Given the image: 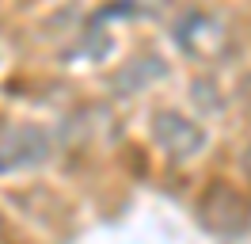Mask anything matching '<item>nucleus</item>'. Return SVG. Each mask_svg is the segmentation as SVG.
Returning a JSON list of instances; mask_svg holds the SVG:
<instances>
[{
  "mask_svg": "<svg viewBox=\"0 0 251 244\" xmlns=\"http://www.w3.org/2000/svg\"><path fill=\"white\" fill-rule=\"evenodd\" d=\"M46 156V134L34 130V126H23V130H12V134L0 141V168H19V164H34Z\"/></svg>",
  "mask_w": 251,
  "mask_h": 244,
  "instance_id": "1",
  "label": "nucleus"
},
{
  "mask_svg": "<svg viewBox=\"0 0 251 244\" xmlns=\"http://www.w3.org/2000/svg\"><path fill=\"white\" fill-rule=\"evenodd\" d=\"M152 137L175 156H190L194 149H202V141H205L202 130L190 126L187 119H179V115H160L156 126H152Z\"/></svg>",
  "mask_w": 251,
  "mask_h": 244,
  "instance_id": "2",
  "label": "nucleus"
},
{
  "mask_svg": "<svg viewBox=\"0 0 251 244\" xmlns=\"http://www.w3.org/2000/svg\"><path fill=\"white\" fill-rule=\"evenodd\" d=\"M244 168H248V176H251V149H248V156H244Z\"/></svg>",
  "mask_w": 251,
  "mask_h": 244,
  "instance_id": "3",
  "label": "nucleus"
}]
</instances>
